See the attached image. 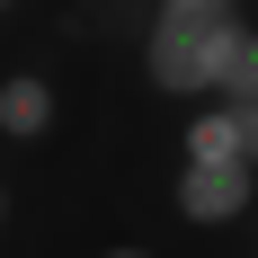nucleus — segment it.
<instances>
[{"label":"nucleus","mask_w":258,"mask_h":258,"mask_svg":"<svg viewBox=\"0 0 258 258\" xmlns=\"http://www.w3.org/2000/svg\"><path fill=\"white\" fill-rule=\"evenodd\" d=\"M232 116H240V160L258 169V98H249V107H232Z\"/></svg>","instance_id":"obj_6"},{"label":"nucleus","mask_w":258,"mask_h":258,"mask_svg":"<svg viewBox=\"0 0 258 258\" xmlns=\"http://www.w3.org/2000/svg\"><path fill=\"white\" fill-rule=\"evenodd\" d=\"M240 36H249L240 9H152V27H143V80L160 98H214L223 72H232V53H240Z\"/></svg>","instance_id":"obj_1"},{"label":"nucleus","mask_w":258,"mask_h":258,"mask_svg":"<svg viewBox=\"0 0 258 258\" xmlns=\"http://www.w3.org/2000/svg\"><path fill=\"white\" fill-rule=\"evenodd\" d=\"M178 160H240V116L232 107H196L178 125Z\"/></svg>","instance_id":"obj_4"},{"label":"nucleus","mask_w":258,"mask_h":258,"mask_svg":"<svg viewBox=\"0 0 258 258\" xmlns=\"http://www.w3.org/2000/svg\"><path fill=\"white\" fill-rule=\"evenodd\" d=\"M0 9H9V0H0Z\"/></svg>","instance_id":"obj_10"},{"label":"nucleus","mask_w":258,"mask_h":258,"mask_svg":"<svg viewBox=\"0 0 258 258\" xmlns=\"http://www.w3.org/2000/svg\"><path fill=\"white\" fill-rule=\"evenodd\" d=\"M53 116H62V98H53L45 72H9L0 80V143H45Z\"/></svg>","instance_id":"obj_3"},{"label":"nucleus","mask_w":258,"mask_h":258,"mask_svg":"<svg viewBox=\"0 0 258 258\" xmlns=\"http://www.w3.org/2000/svg\"><path fill=\"white\" fill-rule=\"evenodd\" d=\"M169 205H178V223H196V232L240 223V214L258 205V169H249V160H178Z\"/></svg>","instance_id":"obj_2"},{"label":"nucleus","mask_w":258,"mask_h":258,"mask_svg":"<svg viewBox=\"0 0 258 258\" xmlns=\"http://www.w3.org/2000/svg\"><path fill=\"white\" fill-rule=\"evenodd\" d=\"M98 258H160V249H143V240H116V249H98Z\"/></svg>","instance_id":"obj_7"},{"label":"nucleus","mask_w":258,"mask_h":258,"mask_svg":"<svg viewBox=\"0 0 258 258\" xmlns=\"http://www.w3.org/2000/svg\"><path fill=\"white\" fill-rule=\"evenodd\" d=\"M258 98V27L240 36V53H232V72H223V89H214L205 107H249Z\"/></svg>","instance_id":"obj_5"},{"label":"nucleus","mask_w":258,"mask_h":258,"mask_svg":"<svg viewBox=\"0 0 258 258\" xmlns=\"http://www.w3.org/2000/svg\"><path fill=\"white\" fill-rule=\"evenodd\" d=\"M160 9H240V0H160Z\"/></svg>","instance_id":"obj_8"},{"label":"nucleus","mask_w":258,"mask_h":258,"mask_svg":"<svg viewBox=\"0 0 258 258\" xmlns=\"http://www.w3.org/2000/svg\"><path fill=\"white\" fill-rule=\"evenodd\" d=\"M0 223H9V187H0Z\"/></svg>","instance_id":"obj_9"}]
</instances>
